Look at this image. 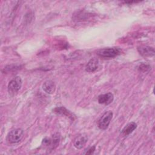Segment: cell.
<instances>
[{
  "label": "cell",
  "mask_w": 155,
  "mask_h": 155,
  "mask_svg": "<svg viewBox=\"0 0 155 155\" xmlns=\"http://www.w3.org/2000/svg\"><path fill=\"white\" fill-rule=\"evenodd\" d=\"M121 49L117 47H108L102 48L97 51V54L104 58H113L121 53Z\"/></svg>",
  "instance_id": "1"
},
{
  "label": "cell",
  "mask_w": 155,
  "mask_h": 155,
  "mask_svg": "<svg viewBox=\"0 0 155 155\" xmlns=\"http://www.w3.org/2000/svg\"><path fill=\"white\" fill-rule=\"evenodd\" d=\"M24 136V131L21 128L11 130L7 136V140L11 143H16L21 140Z\"/></svg>",
  "instance_id": "2"
},
{
  "label": "cell",
  "mask_w": 155,
  "mask_h": 155,
  "mask_svg": "<svg viewBox=\"0 0 155 155\" xmlns=\"http://www.w3.org/2000/svg\"><path fill=\"white\" fill-rule=\"evenodd\" d=\"M113 113L111 111L105 112L98 121V127L102 130L107 129L113 118Z\"/></svg>",
  "instance_id": "3"
},
{
  "label": "cell",
  "mask_w": 155,
  "mask_h": 155,
  "mask_svg": "<svg viewBox=\"0 0 155 155\" xmlns=\"http://www.w3.org/2000/svg\"><path fill=\"white\" fill-rule=\"evenodd\" d=\"M22 81L21 77L16 76L12 79L8 84V91L11 94H14L19 91L22 87Z\"/></svg>",
  "instance_id": "4"
},
{
  "label": "cell",
  "mask_w": 155,
  "mask_h": 155,
  "mask_svg": "<svg viewBox=\"0 0 155 155\" xmlns=\"http://www.w3.org/2000/svg\"><path fill=\"white\" fill-rule=\"evenodd\" d=\"M88 141V136L86 134H81L76 136L73 140L74 147L77 149H82Z\"/></svg>",
  "instance_id": "5"
},
{
  "label": "cell",
  "mask_w": 155,
  "mask_h": 155,
  "mask_svg": "<svg viewBox=\"0 0 155 155\" xmlns=\"http://www.w3.org/2000/svg\"><path fill=\"white\" fill-rule=\"evenodd\" d=\"M114 100V96L113 93L109 92L105 94H101L97 97V101L99 104L102 105H109Z\"/></svg>",
  "instance_id": "6"
},
{
  "label": "cell",
  "mask_w": 155,
  "mask_h": 155,
  "mask_svg": "<svg viewBox=\"0 0 155 155\" xmlns=\"http://www.w3.org/2000/svg\"><path fill=\"white\" fill-rule=\"evenodd\" d=\"M137 51L139 54L143 57H152L154 55V48L150 46H139L137 47Z\"/></svg>",
  "instance_id": "7"
},
{
  "label": "cell",
  "mask_w": 155,
  "mask_h": 155,
  "mask_svg": "<svg viewBox=\"0 0 155 155\" xmlns=\"http://www.w3.org/2000/svg\"><path fill=\"white\" fill-rule=\"evenodd\" d=\"M42 90L47 94H51L54 93L56 90V85L53 81L51 80L45 81L42 84Z\"/></svg>",
  "instance_id": "8"
},
{
  "label": "cell",
  "mask_w": 155,
  "mask_h": 155,
  "mask_svg": "<svg viewBox=\"0 0 155 155\" xmlns=\"http://www.w3.org/2000/svg\"><path fill=\"white\" fill-rule=\"evenodd\" d=\"M99 65V60L97 58H92L87 64L85 67V71L87 72H94L98 68Z\"/></svg>",
  "instance_id": "9"
},
{
  "label": "cell",
  "mask_w": 155,
  "mask_h": 155,
  "mask_svg": "<svg viewBox=\"0 0 155 155\" xmlns=\"http://www.w3.org/2000/svg\"><path fill=\"white\" fill-rule=\"evenodd\" d=\"M137 128V124L131 122L127 124L121 130V133L124 136H127L133 132V131Z\"/></svg>",
  "instance_id": "10"
},
{
  "label": "cell",
  "mask_w": 155,
  "mask_h": 155,
  "mask_svg": "<svg viewBox=\"0 0 155 155\" xmlns=\"http://www.w3.org/2000/svg\"><path fill=\"white\" fill-rule=\"evenodd\" d=\"M54 111L57 114H64V115H67L69 117H71V113L68 111L65 108L61 107H56V108L54 109Z\"/></svg>",
  "instance_id": "11"
},
{
  "label": "cell",
  "mask_w": 155,
  "mask_h": 155,
  "mask_svg": "<svg viewBox=\"0 0 155 155\" xmlns=\"http://www.w3.org/2000/svg\"><path fill=\"white\" fill-rule=\"evenodd\" d=\"M150 66L145 64H142L139 67V70L142 72H147L150 70Z\"/></svg>",
  "instance_id": "12"
},
{
  "label": "cell",
  "mask_w": 155,
  "mask_h": 155,
  "mask_svg": "<svg viewBox=\"0 0 155 155\" xmlns=\"http://www.w3.org/2000/svg\"><path fill=\"white\" fill-rule=\"evenodd\" d=\"M51 143H52V139L49 137H45L42 140V144L44 145V147H51Z\"/></svg>",
  "instance_id": "13"
},
{
  "label": "cell",
  "mask_w": 155,
  "mask_h": 155,
  "mask_svg": "<svg viewBox=\"0 0 155 155\" xmlns=\"http://www.w3.org/2000/svg\"><path fill=\"white\" fill-rule=\"evenodd\" d=\"M95 150H96V147L95 146L91 147L86 149L85 150V151L83 153V154H91L94 153Z\"/></svg>",
  "instance_id": "14"
}]
</instances>
